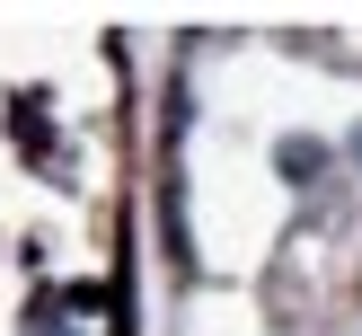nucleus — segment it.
<instances>
[{
  "instance_id": "f257e3e1",
  "label": "nucleus",
  "mask_w": 362,
  "mask_h": 336,
  "mask_svg": "<svg viewBox=\"0 0 362 336\" xmlns=\"http://www.w3.org/2000/svg\"><path fill=\"white\" fill-rule=\"evenodd\" d=\"M354 159H362V133H354Z\"/></svg>"
}]
</instances>
